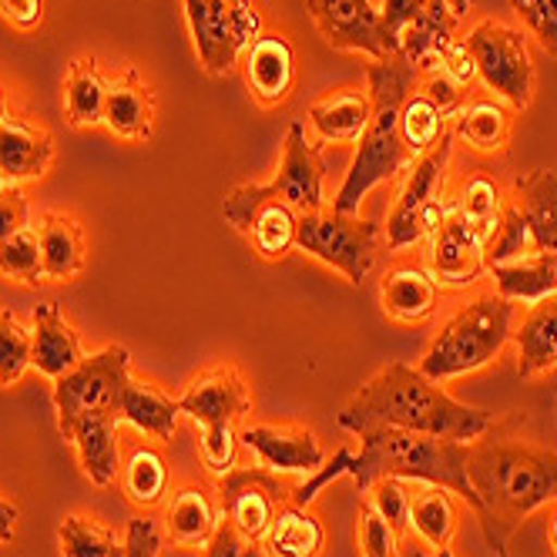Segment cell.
Here are the masks:
<instances>
[{"instance_id":"45","label":"cell","mask_w":557,"mask_h":557,"mask_svg":"<svg viewBox=\"0 0 557 557\" xmlns=\"http://www.w3.org/2000/svg\"><path fill=\"white\" fill-rule=\"evenodd\" d=\"M27 228V198L17 185L0 188V243Z\"/></svg>"},{"instance_id":"34","label":"cell","mask_w":557,"mask_h":557,"mask_svg":"<svg viewBox=\"0 0 557 557\" xmlns=\"http://www.w3.org/2000/svg\"><path fill=\"white\" fill-rule=\"evenodd\" d=\"M108 82L104 74L98 71L95 61H77L67 74L64 85V111L67 122L77 128L88 125H101L104 122V101H108Z\"/></svg>"},{"instance_id":"19","label":"cell","mask_w":557,"mask_h":557,"mask_svg":"<svg viewBox=\"0 0 557 557\" xmlns=\"http://www.w3.org/2000/svg\"><path fill=\"white\" fill-rule=\"evenodd\" d=\"M30 339H34L30 367H37V373H45L51 380H61L64 373H71L77 363L85 360L82 339H77L74 326L64 320L58 302H45V306L34 309Z\"/></svg>"},{"instance_id":"38","label":"cell","mask_w":557,"mask_h":557,"mask_svg":"<svg viewBox=\"0 0 557 557\" xmlns=\"http://www.w3.org/2000/svg\"><path fill=\"white\" fill-rule=\"evenodd\" d=\"M507 198L500 191V185L491 175H470L460 188V195L454 198V209L470 219V222H481V225H500Z\"/></svg>"},{"instance_id":"10","label":"cell","mask_w":557,"mask_h":557,"mask_svg":"<svg viewBox=\"0 0 557 557\" xmlns=\"http://www.w3.org/2000/svg\"><path fill=\"white\" fill-rule=\"evenodd\" d=\"M380 243H383L380 225L360 215H343L333 209L299 215L296 249H302L315 262L343 272L352 286H360L370 275Z\"/></svg>"},{"instance_id":"24","label":"cell","mask_w":557,"mask_h":557,"mask_svg":"<svg viewBox=\"0 0 557 557\" xmlns=\"http://www.w3.org/2000/svg\"><path fill=\"white\" fill-rule=\"evenodd\" d=\"M513 209L521 212L537 252H554L557 246V175L547 169L528 172L513 182Z\"/></svg>"},{"instance_id":"6","label":"cell","mask_w":557,"mask_h":557,"mask_svg":"<svg viewBox=\"0 0 557 557\" xmlns=\"http://www.w3.org/2000/svg\"><path fill=\"white\" fill-rule=\"evenodd\" d=\"M517 306L497 293H484L467 302L426 346L417 370L433 383H447L491 367L500 349L513 339Z\"/></svg>"},{"instance_id":"43","label":"cell","mask_w":557,"mask_h":557,"mask_svg":"<svg viewBox=\"0 0 557 557\" xmlns=\"http://www.w3.org/2000/svg\"><path fill=\"white\" fill-rule=\"evenodd\" d=\"M202 550H206V557H269V550H265L262 541H249L246 534H238L225 521V517H222L219 531L212 534V541Z\"/></svg>"},{"instance_id":"23","label":"cell","mask_w":557,"mask_h":557,"mask_svg":"<svg viewBox=\"0 0 557 557\" xmlns=\"http://www.w3.org/2000/svg\"><path fill=\"white\" fill-rule=\"evenodd\" d=\"M373 114L370 91L360 88H339L326 98H320L309 108V128L320 141L352 145L360 141Z\"/></svg>"},{"instance_id":"12","label":"cell","mask_w":557,"mask_h":557,"mask_svg":"<svg viewBox=\"0 0 557 557\" xmlns=\"http://www.w3.org/2000/svg\"><path fill=\"white\" fill-rule=\"evenodd\" d=\"M481 85L510 108H528L534 98V64L521 30L500 21H481L467 37Z\"/></svg>"},{"instance_id":"18","label":"cell","mask_w":557,"mask_h":557,"mask_svg":"<svg viewBox=\"0 0 557 557\" xmlns=\"http://www.w3.org/2000/svg\"><path fill=\"white\" fill-rule=\"evenodd\" d=\"M246 82L259 104L275 108L293 95L296 85V51L283 34H262L243 54Z\"/></svg>"},{"instance_id":"26","label":"cell","mask_w":557,"mask_h":557,"mask_svg":"<svg viewBox=\"0 0 557 557\" xmlns=\"http://www.w3.org/2000/svg\"><path fill=\"white\" fill-rule=\"evenodd\" d=\"M165 524H169V537L178 547H206L222 524V513L209 491L182 487L172 494L165 507Z\"/></svg>"},{"instance_id":"54","label":"cell","mask_w":557,"mask_h":557,"mask_svg":"<svg viewBox=\"0 0 557 557\" xmlns=\"http://www.w3.org/2000/svg\"><path fill=\"white\" fill-rule=\"evenodd\" d=\"M373 4H376V0H373Z\"/></svg>"},{"instance_id":"28","label":"cell","mask_w":557,"mask_h":557,"mask_svg":"<svg viewBox=\"0 0 557 557\" xmlns=\"http://www.w3.org/2000/svg\"><path fill=\"white\" fill-rule=\"evenodd\" d=\"M457 517H460L457 500L447 487H433V484L410 487V528L426 547L447 550L457 534Z\"/></svg>"},{"instance_id":"29","label":"cell","mask_w":557,"mask_h":557,"mask_svg":"<svg viewBox=\"0 0 557 557\" xmlns=\"http://www.w3.org/2000/svg\"><path fill=\"white\" fill-rule=\"evenodd\" d=\"M34 232H37V246H41L45 278H71L85 269V235L74 219L51 212Z\"/></svg>"},{"instance_id":"42","label":"cell","mask_w":557,"mask_h":557,"mask_svg":"<svg viewBox=\"0 0 557 557\" xmlns=\"http://www.w3.org/2000/svg\"><path fill=\"white\" fill-rule=\"evenodd\" d=\"M356 537H360L363 557H404L400 534H396L370 504L360 507V528H356Z\"/></svg>"},{"instance_id":"21","label":"cell","mask_w":557,"mask_h":557,"mask_svg":"<svg viewBox=\"0 0 557 557\" xmlns=\"http://www.w3.org/2000/svg\"><path fill=\"white\" fill-rule=\"evenodd\" d=\"M54 158V141L45 128H37L24 117H8L0 125V175L11 185L41 178Z\"/></svg>"},{"instance_id":"46","label":"cell","mask_w":557,"mask_h":557,"mask_svg":"<svg viewBox=\"0 0 557 557\" xmlns=\"http://www.w3.org/2000/svg\"><path fill=\"white\" fill-rule=\"evenodd\" d=\"M158 547H162V537H158L154 521L135 517L125 534V557H158Z\"/></svg>"},{"instance_id":"7","label":"cell","mask_w":557,"mask_h":557,"mask_svg":"<svg viewBox=\"0 0 557 557\" xmlns=\"http://www.w3.org/2000/svg\"><path fill=\"white\" fill-rule=\"evenodd\" d=\"M178 410L188 413L202 436H198V454L202 463L212 473H228L235 470L238 457V420L252 410V396L232 367L209 370L202 376H195L188 389L178 396Z\"/></svg>"},{"instance_id":"49","label":"cell","mask_w":557,"mask_h":557,"mask_svg":"<svg viewBox=\"0 0 557 557\" xmlns=\"http://www.w3.org/2000/svg\"><path fill=\"white\" fill-rule=\"evenodd\" d=\"M547 541H550V550H554V557H557V507H554L550 524H547Z\"/></svg>"},{"instance_id":"2","label":"cell","mask_w":557,"mask_h":557,"mask_svg":"<svg viewBox=\"0 0 557 557\" xmlns=\"http://www.w3.org/2000/svg\"><path fill=\"white\" fill-rule=\"evenodd\" d=\"M132 380V352L125 346H104L95 356H85L71 373L54 380V410L58 433L82 460L85 476L95 487L114 484L122 470L117 450V407Z\"/></svg>"},{"instance_id":"35","label":"cell","mask_w":557,"mask_h":557,"mask_svg":"<svg viewBox=\"0 0 557 557\" xmlns=\"http://www.w3.org/2000/svg\"><path fill=\"white\" fill-rule=\"evenodd\" d=\"M122 484L125 494L138 507H154L162 504L169 494V463L154 447H135L128 463L122 467Z\"/></svg>"},{"instance_id":"52","label":"cell","mask_w":557,"mask_h":557,"mask_svg":"<svg viewBox=\"0 0 557 557\" xmlns=\"http://www.w3.org/2000/svg\"><path fill=\"white\" fill-rule=\"evenodd\" d=\"M420 557H457V554L447 547V550H433V554H420Z\"/></svg>"},{"instance_id":"5","label":"cell","mask_w":557,"mask_h":557,"mask_svg":"<svg viewBox=\"0 0 557 557\" xmlns=\"http://www.w3.org/2000/svg\"><path fill=\"white\" fill-rule=\"evenodd\" d=\"M467 454L470 444L463 441L410 433L396 426H373L360 433V454H352L349 460V476L360 494H367L383 476H396V481L407 484L447 487L473 510L476 497L467 476Z\"/></svg>"},{"instance_id":"1","label":"cell","mask_w":557,"mask_h":557,"mask_svg":"<svg viewBox=\"0 0 557 557\" xmlns=\"http://www.w3.org/2000/svg\"><path fill=\"white\" fill-rule=\"evenodd\" d=\"M473 513L497 557H510V541L528 517L557 504V454L510 430L491 426L467 454Z\"/></svg>"},{"instance_id":"16","label":"cell","mask_w":557,"mask_h":557,"mask_svg":"<svg viewBox=\"0 0 557 557\" xmlns=\"http://www.w3.org/2000/svg\"><path fill=\"white\" fill-rule=\"evenodd\" d=\"M238 441L246 450L259 457V463L272 473H315L326 463V450L315 441L312 430H293V426H243Z\"/></svg>"},{"instance_id":"50","label":"cell","mask_w":557,"mask_h":557,"mask_svg":"<svg viewBox=\"0 0 557 557\" xmlns=\"http://www.w3.org/2000/svg\"><path fill=\"white\" fill-rule=\"evenodd\" d=\"M447 4H450V11H454L457 17H463V14L473 8V0H447Z\"/></svg>"},{"instance_id":"44","label":"cell","mask_w":557,"mask_h":557,"mask_svg":"<svg viewBox=\"0 0 557 557\" xmlns=\"http://www.w3.org/2000/svg\"><path fill=\"white\" fill-rule=\"evenodd\" d=\"M441 71L444 77H450V82L467 95V88H473L481 77H476V64H473V54H470V48H467V41L463 37H457V41L444 51V61H441Z\"/></svg>"},{"instance_id":"40","label":"cell","mask_w":557,"mask_h":557,"mask_svg":"<svg viewBox=\"0 0 557 557\" xmlns=\"http://www.w3.org/2000/svg\"><path fill=\"white\" fill-rule=\"evenodd\" d=\"M367 494H370L367 504L383 517V521L396 534H407L410 531V484L407 481H396V476H383V481H376Z\"/></svg>"},{"instance_id":"41","label":"cell","mask_w":557,"mask_h":557,"mask_svg":"<svg viewBox=\"0 0 557 557\" xmlns=\"http://www.w3.org/2000/svg\"><path fill=\"white\" fill-rule=\"evenodd\" d=\"M513 14L537 37V45L557 58V0H510Z\"/></svg>"},{"instance_id":"39","label":"cell","mask_w":557,"mask_h":557,"mask_svg":"<svg viewBox=\"0 0 557 557\" xmlns=\"http://www.w3.org/2000/svg\"><path fill=\"white\" fill-rule=\"evenodd\" d=\"M0 272L17 278V283H41L45 262H41V246H37L34 228H21L8 243H0Z\"/></svg>"},{"instance_id":"30","label":"cell","mask_w":557,"mask_h":557,"mask_svg":"<svg viewBox=\"0 0 557 557\" xmlns=\"http://www.w3.org/2000/svg\"><path fill=\"white\" fill-rule=\"evenodd\" d=\"M265 550L269 557H320L323 544H326V528L315 513H309V507L299 504H286L278 510L272 531L265 534Z\"/></svg>"},{"instance_id":"14","label":"cell","mask_w":557,"mask_h":557,"mask_svg":"<svg viewBox=\"0 0 557 557\" xmlns=\"http://www.w3.org/2000/svg\"><path fill=\"white\" fill-rule=\"evenodd\" d=\"M222 517L249 541H265L278 510L293 500V487L278 481V473L265 467H243L228 470L219 481Z\"/></svg>"},{"instance_id":"37","label":"cell","mask_w":557,"mask_h":557,"mask_svg":"<svg viewBox=\"0 0 557 557\" xmlns=\"http://www.w3.org/2000/svg\"><path fill=\"white\" fill-rule=\"evenodd\" d=\"M30 330L17 312H0V386H14L30 370Z\"/></svg>"},{"instance_id":"9","label":"cell","mask_w":557,"mask_h":557,"mask_svg":"<svg viewBox=\"0 0 557 557\" xmlns=\"http://www.w3.org/2000/svg\"><path fill=\"white\" fill-rule=\"evenodd\" d=\"M450 154H454V135H447L433 151L420 154L407 169L404 188L386 215V249L420 246L444 225L450 212V198L444 195Z\"/></svg>"},{"instance_id":"31","label":"cell","mask_w":557,"mask_h":557,"mask_svg":"<svg viewBox=\"0 0 557 557\" xmlns=\"http://www.w3.org/2000/svg\"><path fill=\"white\" fill-rule=\"evenodd\" d=\"M450 135V111L436 101L430 91L413 88L400 108V138L413 158L433 151Z\"/></svg>"},{"instance_id":"8","label":"cell","mask_w":557,"mask_h":557,"mask_svg":"<svg viewBox=\"0 0 557 557\" xmlns=\"http://www.w3.org/2000/svg\"><path fill=\"white\" fill-rule=\"evenodd\" d=\"M323 178H326V165L320 158V148L309 145L306 128L299 122H293L286 132L283 165H278L275 178L265 185H243V188L228 191L222 202V215L243 232L249 215L262 202H286L299 215L320 212L323 209Z\"/></svg>"},{"instance_id":"25","label":"cell","mask_w":557,"mask_h":557,"mask_svg":"<svg viewBox=\"0 0 557 557\" xmlns=\"http://www.w3.org/2000/svg\"><path fill=\"white\" fill-rule=\"evenodd\" d=\"M450 135L473 151H504L510 141V108L500 98H463L450 114Z\"/></svg>"},{"instance_id":"36","label":"cell","mask_w":557,"mask_h":557,"mask_svg":"<svg viewBox=\"0 0 557 557\" xmlns=\"http://www.w3.org/2000/svg\"><path fill=\"white\" fill-rule=\"evenodd\" d=\"M58 544L64 557H125V544H117L108 528L82 513L64 517L58 528Z\"/></svg>"},{"instance_id":"11","label":"cell","mask_w":557,"mask_h":557,"mask_svg":"<svg viewBox=\"0 0 557 557\" xmlns=\"http://www.w3.org/2000/svg\"><path fill=\"white\" fill-rule=\"evenodd\" d=\"M185 17L198 61L209 74H228L262 37L256 0H185Z\"/></svg>"},{"instance_id":"47","label":"cell","mask_w":557,"mask_h":557,"mask_svg":"<svg viewBox=\"0 0 557 557\" xmlns=\"http://www.w3.org/2000/svg\"><path fill=\"white\" fill-rule=\"evenodd\" d=\"M0 17L21 30H30L45 21V0H0Z\"/></svg>"},{"instance_id":"51","label":"cell","mask_w":557,"mask_h":557,"mask_svg":"<svg viewBox=\"0 0 557 557\" xmlns=\"http://www.w3.org/2000/svg\"><path fill=\"white\" fill-rule=\"evenodd\" d=\"M8 117H11V114H8V98H4V91H0V125H4Z\"/></svg>"},{"instance_id":"33","label":"cell","mask_w":557,"mask_h":557,"mask_svg":"<svg viewBox=\"0 0 557 557\" xmlns=\"http://www.w3.org/2000/svg\"><path fill=\"white\" fill-rule=\"evenodd\" d=\"M296 228H299L296 209H289L286 202H262L249 215L243 235H249L252 249L265 262H278L296 249Z\"/></svg>"},{"instance_id":"4","label":"cell","mask_w":557,"mask_h":557,"mask_svg":"<svg viewBox=\"0 0 557 557\" xmlns=\"http://www.w3.org/2000/svg\"><path fill=\"white\" fill-rule=\"evenodd\" d=\"M367 77H370L373 114L363 138L356 141L360 151H356L352 165L333 198V212L343 215H360V206L367 202V195L373 188L393 182L417 162L400 138V108L420 82L417 67L400 54H393L383 61H370Z\"/></svg>"},{"instance_id":"13","label":"cell","mask_w":557,"mask_h":557,"mask_svg":"<svg viewBox=\"0 0 557 557\" xmlns=\"http://www.w3.org/2000/svg\"><path fill=\"white\" fill-rule=\"evenodd\" d=\"M500 225H481L470 222L454 209L450 198V212L444 219V225L436 228L426 243V269L433 272V278L441 283V289H463L473 286L476 278L487 272V249L494 243Z\"/></svg>"},{"instance_id":"15","label":"cell","mask_w":557,"mask_h":557,"mask_svg":"<svg viewBox=\"0 0 557 557\" xmlns=\"http://www.w3.org/2000/svg\"><path fill=\"white\" fill-rule=\"evenodd\" d=\"M309 17L336 51H356L370 61H383L380 8L373 0H306Z\"/></svg>"},{"instance_id":"17","label":"cell","mask_w":557,"mask_h":557,"mask_svg":"<svg viewBox=\"0 0 557 557\" xmlns=\"http://www.w3.org/2000/svg\"><path fill=\"white\" fill-rule=\"evenodd\" d=\"M380 302L383 312L396 323H426L441 302V283L433 272L420 262H396L380 283Z\"/></svg>"},{"instance_id":"32","label":"cell","mask_w":557,"mask_h":557,"mask_svg":"<svg viewBox=\"0 0 557 557\" xmlns=\"http://www.w3.org/2000/svg\"><path fill=\"white\" fill-rule=\"evenodd\" d=\"M104 125L128 141H145L154 132V108H151V95L145 85H138L135 77L122 85L108 88V101H104Z\"/></svg>"},{"instance_id":"3","label":"cell","mask_w":557,"mask_h":557,"mask_svg":"<svg viewBox=\"0 0 557 557\" xmlns=\"http://www.w3.org/2000/svg\"><path fill=\"white\" fill-rule=\"evenodd\" d=\"M336 423L356 436L373 426H396L473 444L494 426V413L454 400L441 383H433L410 363H389L349 396Z\"/></svg>"},{"instance_id":"53","label":"cell","mask_w":557,"mask_h":557,"mask_svg":"<svg viewBox=\"0 0 557 557\" xmlns=\"http://www.w3.org/2000/svg\"><path fill=\"white\" fill-rule=\"evenodd\" d=\"M550 256H554V259H557V246H554V252H550Z\"/></svg>"},{"instance_id":"27","label":"cell","mask_w":557,"mask_h":557,"mask_svg":"<svg viewBox=\"0 0 557 557\" xmlns=\"http://www.w3.org/2000/svg\"><path fill=\"white\" fill-rule=\"evenodd\" d=\"M178 413H182L178 400H172L169 393H162L151 383H141V380H128V386L122 393V407H117L122 423H132L135 430L154 436V441H172Z\"/></svg>"},{"instance_id":"48","label":"cell","mask_w":557,"mask_h":557,"mask_svg":"<svg viewBox=\"0 0 557 557\" xmlns=\"http://www.w3.org/2000/svg\"><path fill=\"white\" fill-rule=\"evenodd\" d=\"M17 521H21L17 504H11V500L0 497V544L14 541V534H17Z\"/></svg>"},{"instance_id":"22","label":"cell","mask_w":557,"mask_h":557,"mask_svg":"<svg viewBox=\"0 0 557 557\" xmlns=\"http://www.w3.org/2000/svg\"><path fill=\"white\" fill-rule=\"evenodd\" d=\"M494 293L513 306H534L547 296H557V259L550 252H531L487 269Z\"/></svg>"},{"instance_id":"20","label":"cell","mask_w":557,"mask_h":557,"mask_svg":"<svg viewBox=\"0 0 557 557\" xmlns=\"http://www.w3.org/2000/svg\"><path fill=\"white\" fill-rule=\"evenodd\" d=\"M517 343V376H544L557 370V296H547L521 315L513 330Z\"/></svg>"}]
</instances>
